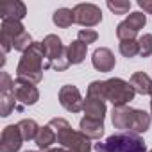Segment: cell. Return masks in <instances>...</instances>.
Masks as SVG:
<instances>
[{"instance_id": "cb8c5ba5", "label": "cell", "mask_w": 152, "mask_h": 152, "mask_svg": "<svg viewBox=\"0 0 152 152\" xmlns=\"http://www.w3.org/2000/svg\"><path fill=\"white\" fill-rule=\"evenodd\" d=\"M118 50L124 57L131 59V57H136L140 54V47H138V39H129V41H120L118 45Z\"/></svg>"}, {"instance_id": "d4e9b609", "label": "cell", "mask_w": 152, "mask_h": 152, "mask_svg": "<svg viewBox=\"0 0 152 152\" xmlns=\"http://www.w3.org/2000/svg\"><path fill=\"white\" fill-rule=\"evenodd\" d=\"M88 97H93V99L106 102V81H93L88 86Z\"/></svg>"}, {"instance_id": "603a6c76", "label": "cell", "mask_w": 152, "mask_h": 152, "mask_svg": "<svg viewBox=\"0 0 152 152\" xmlns=\"http://www.w3.org/2000/svg\"><path fill=\"white\" fill-rule=\"evenodd\" d=\"M52 22H54L57 27L66 29V27H70L72 23H75L73 11H72V9H66V7H61V9L54 11V15H52Z\"/></svg>"}, {"instance_id": "277c9868", "label": "cell", "mask_w": 152, "mask_h": 152, "mask_svg": "<svg viewBox=\"0 0 152 152\" xmlns=\"http://www.w3.org/2000/svg\"><path fill=\"white\" fill-rule=\"evenodd\" d=\"M41 43H43L45 57H47L45 70L54 68L57 72H64L70 66V61H68V54H66V48H64L61 38L56 34H48V36H45V39Z\"/></svg>"}, {"instance_id": "4fadbf2b", "label": "cell", "mask_w": 152, "mask_h": 152, "mask_svg": "<svg viewBox=\"0 0 152 152\" xmlns=\"http://www.w3.org/2000/svg\"><path fill=\"white\" fill-rule=\"evenodd\" d=\"M91 63H93V68H95V70L107 73V72H111V70L115 68L116 59H115V54H113L109 48L100 47V48H97V50L93 52V56H91Z\"/></svg>"}, {"instance_id": "83f0119b", "label": "cell", "mask_w": 152, "mask_h": 152, "mask_svg": "<svg viewBox=\"0 0 152 152\" xmlns=\"http://www.w3.org/2000/svg\"><path fill=\"white\" fill-rule=\"evenodd\" d=\"M32 43H34V41H32L31 34H29V32L25 31L23 34H20V36H18V38L15 39V45H13V48L23 54V52H27V50L31 48V45H32Z\"/></svg>"}, {"instance_id": "8992f818", "label": "cell", "mask_w": 152, "mask_h": 152, "mask_svg": "<svg viewBox=\"0 0 152 152\" xmlns=\"http://www.w3.org/2000/svg\"><path fill=\"white\" fill-rule=\"evenodd\" d=\"M147 25V16L140 11L131 13L124 22H120L116 25V36L120 41H129V39H136L140 29H143Z\"/></svg>"}, {"instance_id": "8fae6325", "label": "cell", "mask_w": 152, "mask_h": 152, "mask_svg": "<svg viewBox=\"0 0 152 152\" xmlns=\"http://www.w3.org/2000/svg\"><path fill=\"white\" fill-rule=\"evenodd\" d=\"M23 138L18 125H7L0 138V152H18L22 148Z\"/></svg>"}, {"instance_id": "7402d4cb", "label": "cell", "mask_w": 152, "mask_h": 152, "mask_svg": "<svg viewBox=\"0 0 152 152\" xmlns=\"http://www.w3.org/2000/svg\"><path fill=\"white\" fill-rule=\"evenodd\" d=\"M16 99L13 90H2L0 91V115L2 116H9L13 109H16Z\"/></svg>"}, {"instance_id": "52a82bcc", "label": "cell", "mask_w": 152, "mask_h": 152, "mask_svg": "<svg viewBox=\"0 0 152 152\" xmlns=\"http://www.w3.org/2000/svg\"><path fill=\"white\" fill-rule=\"evenodd\" d=\"M72 11L75 16V23H79L86 29L95 27L102 22V11L95 4H77Z\"/></svg>"}, {"instance_id": "5bb4252c", "label": "cell", "mask_w": 152, "mask_h": 152, "mask_svg": "<svg viewBox=\"0 0 152 152\" xmlns=\"http://www.w3.org/2000/svg\"><path fill=\"white\" fill-rule=\"evenodd\" d=\"M132 115H134V109L129 107V106H116V107H113V113H111L113 127L115 129H122V131H129L131 124H132Z\"/></svg>"}, {"instance_id": "ffe728a7", "label": "cell", "mask_w": 152, "mask_h": 152, "mask_svg": "<svg viewBox=\"0 0 152 152\" xmlns=\"http://www.w3.org/2000/svg\"><path fill=\"white\" fill-rule=\"evenodd\" d=\"M34 141H36L38 148H41V150H48V148L57 141L56 131H54L50 125H43V127H39V132H38V136H36Z\"/></svg>"}, {"instance_id": "3957f363", "label": "cell", "mask_w": 152, "mask_h": 152, "mask_svg": "<svg viewBox=\"0 0 152 152\" xmlns=\"http://www.w3.org/2000/svg\"><path fill=\"white\" fill-rule=\"evenodd\" d=\"M97 152H147V145L140 134L118 132L109 136L106 141L95 143Z\"/></svg>"}, {"instance_id": "30bf717a", "label": "cell", "mask_w": 152, "mask_h": 152, "mask_svg": "<svg viewBox=\"0 0 152 152\" xmlns=\"http://www.w3.org/2000/svg\"><path fill=\"white\" fill-rule=\"evenodd\" d=\"M25 32V27L18 20H2V27H0V43H2V52L4 56L13 48L15 39Z\"/></svg>"}, {"instance_id": "4dcf8cb0", "label": "cell", "mask_w": 152, "mask_h": 152, "mask_svg": "<svg viewBox=\"0 0 152 152\" xmlns=\"http://www.w3.org/2000/svg\"><path fill=\"white\" fill-rule=\"evenodd\" d=\"M47 152H73V150H68L64 147H57V148H48Z\"/></svg>"}, {"instance_id": "6da1fadb", "label": "cell", "mask_w": 152, "mask_h": 152, "mask_svg": "<svg viewBox=\"0 0 152 152\" xmlns=\"http://www.w3.org/2000/svg\"><path fill=\"white\" fill-rule=\"evenodd\" d=\"M43 59H47L43 43L41 41H34L31 45V48L22 54V59H20V63L16 66V77L23 79V81H29L32 84L41 83L43 72H45Z\"/></svg>"}, {"instance_id": "1f68e13d", "label": "cell", "mask_w": 152, "mask_h": 152, "mask_svg": "<svg viewBox=\"0 0 152 152\" xmlns=\"http://www.w3.org/2000/svg\"><path fill=\"white\" fill-rule=\"evenodd\" d=\"M150 115H152V100H150Z\"/></svg>"}, {"instance_id": "5b68a950", "label": "cell", "mask_w": 152, "mask_h": 152, "mask_svg": "<svg viewBox=\"0 0 152 152\" xmlns=\"http://www.w3.org/2000/svg\"><path fill=\"white\" fill-rule=\"evenodd\" d=\"M134 88L131 86V83L120 79V77H113L106 81V100H109L113 104V107L116 106H127L131 100H134Z\"/></svg>"}, {"instance_id": "836d02e7", "label": "cell", "mask_w": 152, "mask_h": 152, "mask_svg": "<svg viewBox=\"0 0 152 152\" xmlns=\"http://www.w3.org/2000/svg\"><path fill=\"white\" fill-rule=\"evenodd\" d=\"M150 97H152V91H150Z\"/></svg>"}, {"instance_id": "9a60e30c", "label": "cell", "mask_w": 152, "mask_h": 152, "mask_svg": "<svg viewBox=\"0 0 152 152\" xmlns=\"http://www.w3.org/2000/svg\"><path fill=\"white\" fill-rule=\"evenodd\" d=\"M86 118H91V120H99V122H104L106 118V102L104 100H99V99H93V97H88L86 95V100H84V107H83Z\"/></svg>"}, {"instance_id": "f1b7e54d", "label": "cell", "mask_w": 152, "mask_h": 152, "mask_svg": "<svg viewBox=\"0 0 152 152\" xmlns=\"http://www.w3.org/2000/svg\"><path fill=\"white\" fill-rule=\"evenodd\" d=\"M77 39L83 41L84 45H90V43H95V41L99 39V34H97V31H93V29H81L79 34H77Z\"/></svg>"}, {"instance_id": "484cf974", "label": "cell", "mask_w": 152, "mask_h": 152, "mask_svg": "<svg viewBox=\"0 0 152 152\" xmlns=\"http://www.w3.org/2000/svg\"><path fill=\"white\" fill-rule=\"evenodd\" d=\"M138 47H140V54L141 57H148L152 56V34H143L138 38Z\"/></svg>"}, {"instance_id": "d6a6232c", "label": "cell", "mask_w": 152, "mask_h": 152, "mask_svg": "<svg viewBox=\"0 0 152 152\" xmlns=\"http://www.w3.org/2000/svg\"><path fill=\"white\" fill-rule=\"evenodd\" d=\"M25 152H36V150H25Z\"/></svg>"}, {"instance_id": "ac0fdd59", "label": "cell", "mask_w": 152, "mask_h": 152, "mask_svg": "<svg viewBox=\"0 0 152 152\" xmlns=\"http://www.w3.org/2000/svg\"><path fill=\"white\" fill-rule=\"evenodd\" d=\"M86 52H88V45H84L83 41L75 39L66 47V54H68V61L70 64H81L86 59Z\"/></svg>"}, {"instance_id": "4316f807", "label": "cell", "mask_w": 152, "mask_h": 152, "mask_svg": "<svg viewBox=\"0 0 152 152\" xmlns=\"http://www.w3.org/2000/svg\"><path fill=\"white\" fill-rule=\"evenodd\" d=\"M107 9L115 15H127L131 9V2H127V0H109Z\"/></svg>"}, {"instance_id": "d6986e66", "label": "cell", "mask_w": 152, "mask_h": 152, "mask_svg": "<svg viewBox=\"0 0 152 152\" xmlns=\"http://www.w3.org/2000/svg\"><path fill=\"white\" fill-rule=\"evenodd\" d=\"M129 83L134 88V91L140 93V95H150V91H152V79L148 77L147 73H143V72L132 73V77H131Z\"/></svg>"}, {"instance_id": "f546056e", "label": "cell", "mask_w": 152, "mask_h": 152, "mask_svg": "<svg viewBox=\"0 0 152 152\" xmlns=\"http://www.w3.org/2000/svg\"><path fill=\"white\" fill-rule=\"evenodd\" d=\"M138 6L143 9V13L152 15V0H138Z\"/></svg>"}, {"instance_id": "ba28073f", "label": "cell", "mask_w": 152, "mask_h": 152, "mask_svg": "<svg viewBox=\"0 0 152 152\" xmlns=\"http://www.w3.org/2000/svg\"><path fill=\"white\" fill-rule=\"evenodd\" d=\"M15 99L16 102H20L18 109H22L23 106H34L38 100H39V91L36 88V84L29 83V81H23V79H18L15 81Z\"/></svg>"}, {"instance_id": "e575fe53", "label": "cell", "mask_w": 152, "mask_h": 152, "mask_svg": "<svg viewBox=\"0 0 152 152\" xmlns=\"http://www.w3.org/2000/svg\"><path fill=\"white\" fill-rule=\"evenodd\" d=\"M148 152H152V150H148Z\"/></svg>"}, {"instance_id": "44dd1931", "label": "cell", "mask_w": 152, "mask_h": 152, "mask_svg": "<svg viewBox=\"0 0 152 152\" xmlns=\"http://www.w3.org/2000/svg\"><path fill=\"white\" fill-rule=\"evenodd\" d=\"M16 125H18V129H20V132H22L23 141L36 140L38 132H39V125L36 124V120H32V118H23V120H20Z\"/></svg>"}, {"instance_id": "7a4b0ae2", "label": "cell", "mask_w": 152, "mask_h": 152, "mask_svg": "<svg viewBox=\"0 0 152 152\" xmlns=\"http://www.w3.org/2000/svg\"><path fill=\"white\" fill-rule=\"evenodd\" d=\"M48 125L56 131L57 136V143L68 150L73 152H91V143L90 138L84 136L81 131H73L72 125L68 124V120L64 118H52L48 122Z\"/></svg>"}, {"instance_id": "e0dca14e", "label": "cell", "mask_w": 152, "mask_h": 152, "mask_svg": "<svg viewBox=\"0 0 152 152\" xmlns=\"http://www.w3.org/2000/svg\"><path fill=\"white\" fill-rule=\"evenodd\" d=\"M150 120L152 116L143 111V109H134V115H132V124H131V129L129 132H134V134H143L150 129Z\"/></svg>"}, {"instance_id": "2e32d148", "label": "cell", "mask_w": 152, "mask_h": 152, "mask_svg": "<svg viewBox=\"0 0 152 152\" xmlns=\"http://www.w3.org/2000/svg\"><path fill=\"white\" fill-rule=\"evenodd\" d=\"M79 129L84 136H88L90 140H100L104 134V122L99 120H91V118H83L79 124Z\"/></svg>"}, {"instance_id": "7c38bea8", "label": "cell", "mask_w": 152, "mask_h": 152, "mask_svg": "<svg viewBox=\"0 0 152 152\" xmlns=\"http://www.w3.org/2000/svg\"><path fill=\"white\" fill-rule=\"evenodd\" d=\"M27 15V7L20 0H6L0 4V18L2 20H18L22 22Z\"/></svg>"}, {"instance_id": "9c48e42d", "label": "cell", "mask_w": 152, "mask_h": 152, "mask_svg": "<svg viewBox=\"0 0 152 152\" xmlns=\"http://www.w3.org/2000/svg\"><path fill=\"white\" fill-rule=\"evenodd\" d=\"M59 104L70 113H79L84 107V99L77 86L66 84L59 90Z\"/></svg>"}]
</instances>
